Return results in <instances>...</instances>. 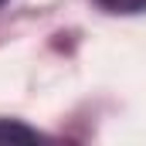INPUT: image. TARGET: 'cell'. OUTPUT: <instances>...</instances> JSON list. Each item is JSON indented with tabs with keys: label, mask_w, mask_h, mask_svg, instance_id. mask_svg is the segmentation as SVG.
I'll list each match as a JSON object with an SVG mask.
<instances>
[{
	"label": "cell",
	"mask_w": 146,
	"mask_h": 146,
	"mask_svg": "<svg viewBox=\"0 0 146 146\" xmlns=\"http://www.w3.org/2000/svg\"><path fill=\"white\" fill-rule=\"evenodd\" d=\"M0 139H37V129L17 122V119H0Z\"/></svg>",
	"instance_id": "obj_1"
},
{
	"label": "cell",
	"mask_w": 146,
	"mask_h": 146,
	"mask_svg": "<svg viewBox=\"0 0 146 146\" xmlns=\"http://www.w3.org/2000/svg\"><path fill=\"white\" fill-rule=\"evenodd\" d=\"M106 14H143L146 0H95Z\"/></svg>",
	"instance_id": "obj_2"
},
{
	"label": "cell",
	"mask_w": 146,
	"mask_h": 146,
	"mask_svg": "<svg viewBox=\"0 0 146 146\" xmlns=\"http://www.w3.org/2000/svg\"><path fill=\"white\" fill-rule=\"evenodd\" d=\"M0 3H3V0H0Z\"/></svg>",
	"instance_id": "obj_3"
}]
</instances>
